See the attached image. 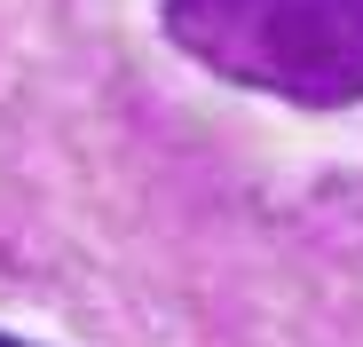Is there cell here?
Instances as JSON below:
<instances>
[{"label": "cell", "mask_w": 363, "mask_h": 347, "mask_svg": "<svg viewBox=\"0 0 363 347\" xmlns=\"http://www.w3.org/2000/svg\"><path fill=\"white\" fill-rule=\"evenodd\" d=\"M166 32L253 95L308 110H347L363 95V0H166Z\"/></svg>", "instance_id": "cell-1"}, {"label": "cell", "mask_w": 363, "mask_h": 347, "mask_svg": "<svg viewBox=\"0 0 363 347\" xmlns=\"http://www.w3.org/2000/svg\"><path fill=\"white\" fill-rule=\"evenodd\" d=\"M0 347H32V339H0Z\"/></svg>", "instance_id": "cell-2"}]
</instances>
